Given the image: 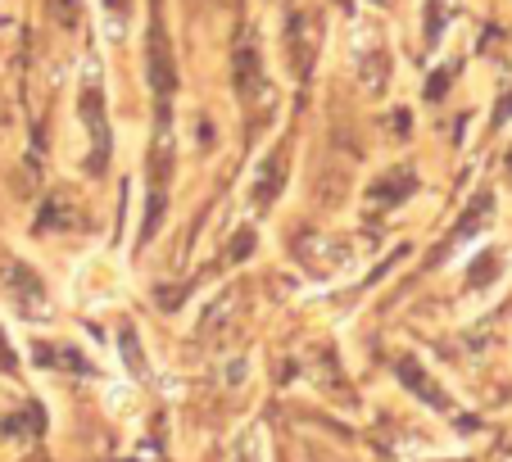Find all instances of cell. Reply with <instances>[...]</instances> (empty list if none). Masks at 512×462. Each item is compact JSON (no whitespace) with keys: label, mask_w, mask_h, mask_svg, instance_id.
I'll return each mask as SVG.
<instances>
[{"label":"cell","mask_w":512,"mask_h":462,"mask_svg":"<svg viewBox=\"0 0 512 462\" xmlns=\"http://www.w3.org/2000/svg\"><path fill=\"white\" fill-rule=\"evenodd\" d=\"M150 82H155L159 100H168L173 96V87H177L173 50H168V37H164V28H159V19L150 23Z\"/></svg>","instance_id":"1"},{"label":"cell","mask_w":512,"mask_h":462,"mask_svg":"<svg viewBox=\"0 0 512 462\" xmlns=\"http://www.w3.org/2000/svg\"><path fill=\"white\" fill-rule=\"evenodd\" d=\"M399 381H404L417 399H426V404H431L435 413H449V408H454V404H449L445 390H440V385H435L431 376H426V367H422V363H413V358H404V363H399Z\"/></svg>","instance_id":"2"},{"label":"cell","mask_w":512,"mask_h":462,"mask_svg":"<svg viewBox=\"0 0 512 462\" xmlns=\"http://www.w3.org/2000/svg\"><path fill=\"white\" fill-rule=\"evenodd\" d=\"M87 123H91V132H96V159H91V168H105V154H109V132H105V118H100V91H87Z\"/></svg>","instance_id":"3"},{"label":"cell","mask_w":512,"mask_h":462,"mask_svg":"<svg viewBox=\"0 0 512 462\" xmlns=\"http://www.w3.org/2000/svg\"><path fill=\"white\" fill-rule=\"evenodd\" d=\"M490 209H494V200H490V195H481V200H476L472 209L463 213V222H458V231H454V236H449V245H463L467 236H476V222H481Z\"/></svg>","instance_id":"4"},{"label":"cell","mask_w":512,"mask_h":462,"mask_svg":"<svg viewBox=\"0 0 512 462\" xmlns=\"http://www.w3.org/2000/svg\"><path fill=\"white\" fill-rule=\"evenodd\" d=\"M408 182H413V177H399V182H377V191H386V200L395 204V200H404V195H408V191H399V186H408Z\"/></svg>","instance_id":"5"},{"label":"cell","mask_w":512,"mask_h":462,"mask_svg":"<svg viewBox=\"0 0 512 462\" xmlns=\"http://www.w3.org/2000/svg\"><path fill=\"white\" fill-rule=\"evenodd\" d=\"M0 372H14V354L5 349V340H0Z\"/></svg>","instance_id":"6"}]
</instances>
